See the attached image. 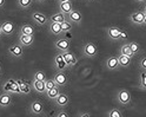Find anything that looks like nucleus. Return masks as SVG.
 Here are the masks:
<instances>
[{
  "label": "nucleus",
  "instance_id": "obj_26",
  "mask_svg": "<svg viewBox=\"0 0 146 117\" xmlns=\"http://www.w3.org/2000/svg\"><path fill=\"white\" fill-rule=\"evenodd\" d=\"M34 0H18V6H19L21 10H27V8H30L32 6Z\"/></svg>",
  "mask_w": 146,
  "mask_h": 117
},
{
  "label": "nucleus",
  "instance_id": "obj_13",
  "mask_svg": "<svg viewBox=\"0 0 146 117\" xmlns=\"http://www.w3.org/2000/svg\"><path fill=\"white\" fill-rule=\"evenodd\" d=\"M67 20H70L72 24H81V21H83V15H81L80 11L73 8L67 14Z\"/></svg>",
  "mask_w": 146,
  "mask_h": 117
},
{
  "label": "nucleus",
  "instance_id": "obj_1",
  "mask_svg": "<svg viewBox=\"0 0 146 117\" xmlns=\"http://www.w3.org/2000/svg\"><path fill=\"white\" fill-rule=\"evenodd\" d=\"M117 102L121 104V105H127V104H130L131 101H132V97H131V94L129 90H126V89H121L119 90V91L117 92Z\"/></svg>",
  "mask_w": 146,
  "mask_h": 117
},
{
  "label": "nucleus",
  "instance_id": "obj_22",
  "mask_svg": "<svg viewBox=\"0 0 146 117\" xmlns=\"http://www.w3.org/2000/svg\"><path fill=\"white\" fill-rule=\"evenodd\" d=\"M46 96H47V98L48 100H51V101H54L57 98V96L60 94V86H58V85H56L54 88H52V89H50V90H47L46 92Z\"/></svg>",
  "mask_w": 146,
  "mask_h": 117
},
{
  "label": "nucleus",
  "instance_id": "obj_20",
  "mask_svg": "<svg viewBox=\"0 0 146 117\" xmlns=\"http://www.w3.org/2000/svg\"><path fill=\"white\" fill-rule=\"evenodd\" d=\"M50 21H53V23H62V21H65L66 19H67V15L66 14H64L62 12H57V13H54V14H52L50 18Z\"/></svg>",
  "mask_w": 146,
  "mask_h": 117
},
{
  "label": "nucleus",
  "instance_id": "obj_18",
  "mask_svg": "<svg viewBox=\"0 0 146 117\" xmlns=\"http://www.w3.org/2000/svg\"><path fill=\"white\" fill-rule=\"evenodd\" d=\"M48 31H50V33L53 34V35H60V34L62 33L61 24H60V23L50 21V23H48Z\"/></svg>",
  "mask_w": 146,
  "mask_h": 117
},
{
  "label": "nucleus",
  "instance_id": "obj_7",
  "mask_svg": "<svg viewBox=\"0 0 146 117\" xmlns=\"http://www.w3.org/2000/svg\"><path fill=\"white\" fill-rule=\"evenodd\" d=\"M54 46H56V49L59 51V52H66L70 50L71 47V43L68 39H65V38H59L56 40V43H54Z\"/></svg>",
  "mask_w": 146,
  "mask_h": 117
},
{
  "label": "nucleus",
  "instance_id": "obj_3",
  "mask_svg": "<svg viewBox=\"0 0 146 117\" xmlns=\"http://www.w3.org/2000/svg\"><path fill=\"white\" fill-rule=\"evenodd\" d=\"M8 53L14 58H21L23 55H24V46L20 43L11 45V46L8 47Z\"/></svg>",
  "mask_w": 146,
  "mask_h": 117
},
{
  "label": "nucleus",
  "instance_id": "obj_40",
  "mask_svg": "<svg viewBox=\"0 0 146 117\" xmlns=\"http://www.w3.org/2000/svg\"><path fill=\"white\" fill-rule=\"evenodd\" d=\"M141 11H143L144 13H146V3L144 4V6H143V10H141Z\"/></svg>",
  "mask_w": 146,
  "mask_h": 117
},
{
  "label": "nucleus",
  "instance_id": "obj_42",
  "mask_svg": "<svg viewBox=\"0 0 146 117\" xmlns=\"http://www.w3.org/2000/svg\"><path fill=\"white\" fill-rule=\"evenodd\" d=\"M143 25H146V13H144V23Z\"/></svg>",
  "mask_w": 146,
  "mask_h": 117
},
{
  "label": "nucleus",
  "instance_id": "obj_37",
  "mask_svg": "<svg viewBox=\"0 0 146 117\" xmlns=\"http://www.w3.org/2000/svg\"><path fill=\"white\" fill-rule=\"evenodd\" d=\"M78 116H79V117H90L91 115H90V114H87V112H84V114H79Z\"/></svg>",
  "mask_w": 146,
  "mask_h": 117
},
{
  "label": "nucleus",
  "instance_id": "obj_35",
  "mask_svg": "<svg viewBox=\"0 0 146 117\" xmlns=\"http://www.w3.org/2000/svg\"><path fill=\"white\" fill-rule=\"evenodd\" d=\"M127 37H129V34H127V31L120 29V40H126Z\"/></svg>",
  "mask_w": 146,
  "mask_h": 117
},
{
  "label": "nucleus",
  "instance_id": "obj_6",
  "mask_svg": "<svg viewBox=\"0 0 146 117\" xmlns=\"http://www.w3.org/2000/svg\"><path fill=\"white\" fill-rule=\"evenodd\" d=\"M54 65H56L57 71H65V69H67V64L64 58L62 52H59L57 56H54Z\"/></svg>",
  "mask_w": 146,
  "mask_h": 117
},
{
  "label": "nucleus",
  "instance_id": "obj_39",
  "mask_svg": "<svg viewBox=\"0 0 146 117\" xmlns=\"http://www.w3.org/2000/svg\"><path fill=\"white\" fill-rule=\"evenodd\" d=\"M135 3H138V4H145L146 3V0H134Z\"/></svg>",
  "mask_w": 146,
  "mask_h": 117
},
{
  "label": "nucleus",
  "instance_id": "obj_21",
  "mask_svg": "<svg viewBox=\"0 0 146 117\" xmlns=\"http://www.w3.org/2000/svg\"><path fill=\"white\" fill-rule=\"evenodd\" d=\"M73 10L72 1H65V3H59V11L62 12L64 14H68Z\"/></svg>",
  "mask_w": 146,
  "mask_h": 117
},
{
  "label": "nucleus",
  "instance_id": "obj_12",
  "mask_svg": "<svg viewBox=\"0 0 146 117\" xmlns=\"http://www.w3.org/2000/svg\"><path fill=\"white\" fill-rule=\"evenodd\" d=\"M31 17H32V19L38 24L39 26H42V25H45V24H47V23H50V19H48V17H46L44 13H41V12H33L32 14H31Z\"/></svg>",
  "mask_w": 146,
  "mask_h": 117
},
{
  "label": "nucleus",
  "instance_id": "obj_34",
  "mask_svg": "<svg viewBox=\"0 0 146 117\" xmlns=\"http://www.w3.org/2000/svg\"><path fill=\"white\" fill-rule=\"evenodd\" d=\"M139 68H140V70L146 71V56L140 58V60H139Z\"/></svg>",
  "mask_w": 146,
  "mask_h": 117
},
{
  "label": "nucleus",
  "instance_id": "obj_10",
  "mask_svg": "<svg viewBox=\"0 0 146 117\" xmlns=\"http://www.w3.org/2000/svg\"><path fill=\"white\" fill-rule=\"evenodd\" d=\"M19 43L24 47H30L34 43V34H23L19 33Z\"/></svg>",
  "mask_w": 146,
  "mask_h": 117
},
{
  "label": "nucleus",
  "instance_id": "obj_28",
  "mask_svg": "<svg viewBox=\"0 0 146 117\" xmlns=\"http://www.w3.org/2000/svg\"><path fill=\"white\" fill-rule=\"evenodd\" d=\"M20 86V94L23 95H29L31 92V85L29 83H26V82H23L19 84Z\"/></svg>",
  "mask_w": 146,
  "mask_h": 117
},
{
  "label": "nucleus",
  "instance_id": "obj_24",
  "mask_svg": "<svg viewBox=\"0 0 146 117\" xmlns=\"http://www.w3.org/2000/svg\"><path fill=\"white\" fill-rule=\"evenodd\" d=\"M23 34H34V27L30 24H23L20 26V32Z\"/></svg>",
  "mask_w": 146,
  "mask_h": 117
},
{
  "label": "nucleus",
  "instance_id": "obj_11",
  "mask_svg": "<svg viewBox=\"0 0 146 117\" xmlns=\"http://www.w3.org/2000/svg\"><path fill=\"white\" fill-rule=\"evenodd\" d=\"M105 66L107 70L110 71H114L117 69H119L120 65H119V59H118L117 56H111V57H108L105 62Z\"/></svg>",
  "mask_w": 146,
  "mask_h": 117
},
{
  "label": "nucleus",
  "instance_id": "obj_33",
  "mask_svg": "<svg viewBox=\"0 0 146 117\" xmlns=\"http://www.w3.org/2000/svg\"><path fill=\"white\" fill-rule=\"evenodd\" d=\"M45 85H46V91H47V90L54 88L57 84H56V82H54V79L52 78V79H46V80H45Z\"/></svg>",
  "mask_w": 146,
  "mask_h": 117
},
{
  "label": "nucleus",
  "instance_id": "obj_19",
  "mask_svg": "<svg viewBox=\"0 0 146 117\" xmlns=\"http://www.w3.org/2000/svg\"><path fill=\"white\" fill-rule=\"evenodd\" d=\"M32 88L38 94H45V92H46V85H45L44 80H33Z\"/></svg>",
  "mask_w": 146,
  "mask_h": 117
},
{
  "label": "nucleus",
  "instance_id": "obj_15",
  "mask_svg": "<svg viewBox=\"0 0 146 117\" xmlns=\"http://www.w3.org/2000/svg\"><path fill=\"white\" fill-rule=\"evenodd\" d=\"M12 104V96L10 92L4 91V94H0V108L6 109Z\"/></svg>",
  "mask_w": 146,
  "mask_h": 117
},
{
  "label": "nucleus",
  "instance_id": "obj_30",
  "mask_svg": "<svg viewBox=\"0 0 146 117\" xmlns=\"http://www.w3.org/2000/svg\"><path fill=\"white\" fill-rule=\"evenodd\" d=\"M33 80H44V82H45V80H46V75H45L44 71L39 70V71H36V72L34 74Z\"/></svg>",
  "mask_w": 146,
  "mask_h": 117
},
{
  "label": "nucleus",
  "instance_id": "obj_5",
  "mask_svg": "<svg viewBox=\"0 0 146 117\" xmlns=\"http://www.w3.org/2000/svg\"><path fill=\"white\" fill-rule=\"evenodd\" d=\"M53 102H54V104H56L58 108H60V109H64V108H66V106L68 105V103H70V97H68L67 94H61V92H60Z\"/></svg>",
  "mask_w": 146,
  "mask_h": 117
},
{
  "label": "nucleus",
  "instance_id": "obj_17",
  "mask_svg": "<svg viewBox=\"0 0 146 117\" xmlns=\"http://www.w3.org/2000/svg\"><path fill=\"white\" fill-rule=\"evenodd\" d=\"M130 20L135 24V25H141L143 26V23H144V12L143 11H137V12H133L131 15H130Z\"/></svg>",
  "mask_w": 146,
  "mask_h": 117
},
{
  "label": "nucleus",
  "instance_id": "obj_23",
  "mask_svg": "<svg viewBox=\"0 0 146 117\" xmlns=\"http://www.w3.org/2000/svg\"><path fill=\"white\" fill-rule=\"evenodd\" d=\"M118 59H119V65L121 68H126V66H129L131 64V62H132V58L129 57V56H125V55H120V56H118Z\"/></svg>",
  "mask_w": 146,
  "mask_h": 117
},
{
  "label": "nucleus",
  "instance_id": "obj_45",
  "mask_svg": "<svg viewBox=\"0 0 146 117\" xmlns=\"http://www.w3.org/2000/svg\"><path fill=\"white\" fill-rule=\"evenodd\" d=\"M1 72H3V68H1V65H0V75H1Z\"/></svg>",
  "mask_w": 146,
  "mask_h": 117
},
{
  "label": "nucleus",
  "instance_id": "obj_31",
  "mask_svg": "<svg viewBox=\"0 0 146 117\" xmlns=\"http://www.w3.org/2000/svg\"><path fill=\"white\" fill-rule=\"evenodd\" d=\"M129 44H130V49H131V51H132L133 55H137V53H139L140 46H139L138 43H137V41H131V43H129Z\"/></svg>",
  "mask_w": 146,
  "mask_h": 117
},
{
  "label": "nucleus",
  "instance_id": "obj_25",
  "mask_svg": "<svg viewBox=\"0 0 146 117\" xmlns=\"http://www.w3.org/2000/svg\"><path fill=\"white\" fill-rule=\"evenodd\" d=\"M119 52H120V55H125V56H129V57H133L134 55L132 53V51H131V49H130V44L127 43V44H124V45H121L120 46V50H119Z\"/></svg>",
  "mask_w": 146,
  "mask_h": 117
},
{
  "label": "nucleus",
  "instance_id": "obj_38",
  "mask_svg": "<svg viewBox=\"0 0 146 117\" xmlns=\"http://www.w3.org/2000/svg\"><path fill=\"white\" fill-rule=\"evenodd\" d=\"M6 4V0H0V8H3Z\"/></svg>",
  "mask_w": 146,
  "mask_h": 117
},
{
  "label": "nucleus",
  "instance_id": "obj_41",
  "mask_svg": "<svg viewBox=\"0 0 146 117\" xmlns=\"http://www.w3.org/2000/svg\"><path fill=\"white\" fill-rule=\"evenodd\" d=\"M4 35V33H3V30H1V25H0V38H1Z\"/></svg>",
  "mask_w": 146,
  "mask_h": 117
},
{
  "label": "nucleus",
  "instance_id": "obj_29",
  "mask_svg": "<svg viewBox=\"0 0 146 117\" xmlns=\"http://www.w3.org/2000/svg\"><path fill=\"white\" fill-rule=\"evenodd\" d=\"M72 27H73V26H72V23H71L70 20H67V19H66L65 21H62V23H61V30H62L64 33L71 31Z\"/></svg>",
  "mask_w": 146,
  "mask_h": 117
},
{
  "label": "nucleus",
  "instance_id": "obj_9",
  "mask_svg": "<svg viewBox=\"0 0 146 117\" xmlns=\"http://www.w3.org/2000/svg\"><path fill=\"white\" fill-rule=\"evenodd\" d=\"M54 82H56V84L60 88L62 86H66L67 83H68V78H67V75L64 72V71H58V72L54 75Z\"/></svg>",
  "mask_w": 146,
  "mask_h": 117
},
{
  "label": "nucleus",
  "instance_id": "obj_4",
  "mask_svg": "<svg viewBox=\"0 0 146 117\" xmlns=\"http://www.w3.org/2000/svg\"><path fill=\"white\" fill-rule=\"evenodd\" d=\"M0 25H1V30H3L4 35H7V37H11L15 31V26L12 20H5Z\"/></svg>",
  "mask_w": 146,
  "mask_h": 117
},
{
  "label": "nucleus",
  "instance_id": "obj_2",
  "mask_svg": "<svg viewBox=\"0 0 146 117\" xmlns=\"http://www.w3.org/2000/svg\"><path fill=\"white\" fill-rule=\"evenodd\" d=\"M83 53H84V56H86V57L93 58V57H96L98 55V47L93 43H86L83 46Z\"/></svg>",
  "mask_w": 146,
  "mask_h": 117
},
{
  "label": "nucleus",
  "instance_id": "obj_27",
  "mask_svg": "<svg viewBox=\"0 0 146 117\" xmlns=\"http://www.w3.org/2000/svg\"><path fill=\"white\" fill-rule=\"evenodd\" d=\"M139 86L141 90H146V71H143L139 74Z\"/></svg>",
  "mask_w": 146,
  "mask_h": 117
},
{
  "label": "nucleus",
  "instance_id": "obj_32",
  "mask_svg": "<svg viewBox=\"0 0 146 117\" xmlns=\"http://www.w3.org/2000/svg\"><path fill=\"white\" fill-rule=\"evenodd\" d=\"M107 116L108 117H123V114L120 112L119 109H112V110L108 111Z\"/></svg>",
  "mask_w": 146,
  "mask_h": 117
},
{
  "label": "nucleus",
  "instance_id": "obj_16",
  "mask_svg": "<svg viewBox=\"0 0 146 117\" xmlns=\"http://www.w3.org/2000/svg\"><path fill=\"white\" fill-rule=\"evenodd\" d=\"M44 104L40 101H33L30 105V111L34 115H41L44 112Z\"/></svg>",
  "mask_w": 146,
  "mask_h": 117
},
{
  "label": "nucleus",
  "instance_id": "obj_14",
  "mask_svg": "<svg viewBox=\"0 0 146 117\" xmlns=\"http://www.w3.org/2000/svg\"><path fill=\"white\" fill-rule=\"evenodd\" d=\"M62 55H64V58H65V62H66V64H67V68H73L74 65H77L78 59H77L76 55L73 52H71L68 50L66 52H62Z\"/></svg>",
  "mask_w": 146,
  "mask_h": 117
},
{
  "label": "nucleus",
  "instance_id": "obj_8",
  "mask_svg": "<svg viewBox=\"0 0 146 117\" xmlns=\"http://www.w3.org/2000/svg\"><path fill=\"white\" fill-rule=\"evenodd\" d=\"M106 34H107V37L113 41L120 40V29L117 27V26H108L106 29Z\"/></svg>",
  "mask_w": 146,
  "mask_h": 117
},
{
  "label": "nucleus",
  "instance_id": "obj_36",
  "mask_svg": "<svg viewBox=\"0 0 146 117\" xmlns=\"http://www.w3.org/2000/svg\"><path fill=\"white\" fill-rule=\"evenodd\" d=\"M56 116H57V117H68V114H67L65 110H60Z\"/></svg>",
  "mask_w": 146,
  "mask_h": 117
},
{
  "label": "nucleus",
  "instance_id": "obj_43",
  "mask_svg": "<svg viewBox=\"0 0 146 117\" xmlns=\"http://www.w3.org/2000/svg\"><path fill=\"white\" fill-rule=\"evenodd\" d=\"M65 1H71V0H59V3H65Z\"/></svg>",
  "mask_w": 146,
  "mask_h": 117
},
{
  "label": "nucleus",
  "instance_id": "obj_44",
  "mask_svg": "<svg viewBox=\"0 0 146 117\" xmlns=\"http://www.w3.org/2000/svg\"><path fill=\"white\" fill-rule=\"evenodd\" d=\"M34 1H38V3H42V1H46V0H34Z\"/></svg>",
  "mask_w": 146,
  "mask_h": 117
}]
</instances>
